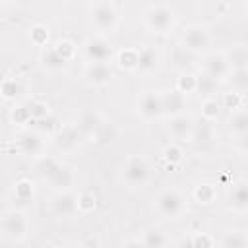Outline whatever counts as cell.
I'll return each instance as SVG.
<instances>
[{"instance_id":"obj_33","label":"cell","mask_w":248,"mask_h":248,"mask_svg":"<svg viewBox=\"0 0 248 248\" xmlns=\"http://www.w3.org/2000/svg\"><path fill=\"white\" fill-rule=\"evenodd\" d=\"M163 159L169 163V165H178L182 159H184V149L180 143L176 141H170L163 147Z\"/></svg>"},{"instance_id":"obj_45","label":"cell","mask_w":248,"mask_h":248,"mask_svg":"<svg viewBox=\"0 0 248 248\" xmlns=\"http://www.w3.org/2000/svg\"><path fill=\"white\" fill-rule=\"evenodd\" d=\"M41 248H58V246H56V244H52V242H45Z\"/></svg>"},{"instance_id":"obj_26","label":"cell","mask_w":248,"mask_h":248,"mask_svg":"<svg viewBox=\"0 0 248 248\" xmlns=\"http://www.w3.org/2000/svg\"><path fill=\"white\" fill-rule=\"evenodd\" d=\"M246 246H248L246 234L236 229L223 232V236L219 238V248H246Z\"/></svg>"},{"instance_id":"obj_27","label":"cell","mask_w":248,"mask_h":248,"mask_svg":"<svg viewBox=\"0 0 248 248\" xmlns=\"http://www.w3.org/2000/svg\"><path fill=\"white\" fill-rule=\"evenodd\" d=\"M52 48L70 64L74 58H76V54H78V45L74 43V41H70V39H58L54 45H52Z\"/></svg>"},{"instance_id":"obj_19","label":"cell","mask_w":248,"mask_h":248,"mask_svg":"<svg viewBox=\"0 0 248 248\" xmlns=\"http://www.w3.org/2000/svg\"><path fill=\"white\" fill-rule=\"evenodd\" d=\"M99 126H101V118H99V114L93 112V110L81 112L79 118H78V124H76L79 136H85V138H91V136L99 130Z\"/></svg>"},{"instance_id":"obj_10","label":"cell","mask_w":248,"mask_h":248,"mask_svg":"<svg viewBox=\"0 0 248 248\" xmlns=\"http://www.w3.org/2000/svg\"><path fill=\"white\" fill-rule=\"evenodd\" d=\"M194 128H196V120L188 112H182V114L167 120V132L172 140H176V143L178 141H192Z\"/></svg>"},{"instance_id":"obj_7","label":"cell","mask_w":248,"mask_h":248,"mask_svg":"<svg viewBox=\"0 0 248 248\" xmlns=\"http://www.w3.org/2000/svg\"><path fill=\"white\" fill-rule=\"evenodd\" d=\"M188 54H203L211 46V33L203 23H190L180 33V45Z\"/></svg>"},{"instance_id":"obj_41","label":"cell","mask_w":248,"mask_h":248,"mask_svg":"<svg viewBox=\"0 0 248 248\" xmlns=\"http://www.w3.org/2000/svg\"><path fill=\"white\" fill-rule=\"evenodd\" d=\"M170 58H172V62H174V66L176 68H186V64H188V58H190V54L182 48V46H176L174 50H172V54H170Z\"/></svg>"},{"instance_id":"obj_1","label":"cell","mask_w":248,"mask_h":248,"mask_svg":"<svg viewBox=\"0 0 248 248\" xmlns=\"http://www.w3.org/2000/svg\"><path fill=\"white\" fill-rule=\"evenodd\" d=\"M35 170L39 176L58 194V192H70L72 186L76 184V170L74 167L48 157V155H39L35 157Z\"/></svg>"},{"instance_id":"obj_9","label":"cell","mask_w":248,"mask_h":248,"mask_svg":"<svg viewBox=\"0 0 248 248\" xmlns=\"http://www.w3.org/2000/svg\"><path fill=\"white\" fill-rule=\"evenodd\" d=\"M231 72L232 70H231V64H229L225 52H219V50L205 52V56L202 60V74H205L213 81L221 83V81H227L229 79Z\"/></svg>"},{"instance_id":"obj_23","label":"cell","mask_w":248,"mask_h":248,"mask_svg":"<svg viewBox=\"0 0 248 248\" xmlns=\"http://www.w3.org/2000/svg\"><path fill=\"white\" fill-rule=\"evenodd\" d=\"M114 58H116V64L120 70H126V72L138 70V48H134V46L122 48L120 52L114 54Z\"/></svg>"},{"instance_id":"obj_13","label":"cell","mask_w":248,"mask_h":248,"mask_svg":"<svg viewBox=\"0 0 248 248\" xmlns=\"http://www.w3.org/2000/svg\"><path fill=\"white\" fill-rule=\"evenodd\" d=\"M50 211L56 217L62 219H70L78 215V196L70 192H58L52 200H50Z\"/></svg>"},{"instance_id":"obj_44","label":"cell","mask_w":248,"mask_h":248,"mask_svg":"<svg viewBox=\"0 0 248 248\" xmlns=\"http://www.w3.org/2000/svg\"><path fill=\"white\" fill-rule=\"evenodd\" d=\"M122 248H143V244L140 242V238L132 236V238H128V240L124 242V246H122Z\"/></svg>"},{"instance_id":"obj_2","label":"cell","mask_w":248,"mask_h":248,"mask_svg":"<svg viewBox=\"0 0 248 248\" xmlns=\"http://www.w3.org/2000/svg\"><path fill=\"white\" fill-rule=\"evenodd\" d=\"M141 21H143V27L149 33L169 35L176 27L178 14H176V10L170 4H167V2H155V4H147L143 8Z\"/></svg>"},{"instance_id":"obj_40","label":"cell","mask_w":248,"mask_h":248,"mask_svg":"<svg viewBox=\"0 0 248 248\" xmlns=\"http://www.w3.org/2000/svg\"><path fill=\"white\" fill-rule=\"evenodd\" d=\"M192 242H194V248H215V238L209 234V232H196L192 234Z\"/></svg>"},{"instance_id":"obj_12","label":"cell","mask_w":248,"mask_h":248,"mask_svg":"<svg viewBox=\"0 0 248 248\" xmlns=\"http://www.w3.org/2000/svg\"><path fill=\"white\" fill-rule=\"evenodd\" d=\"M138 114L143 120H157L163 116L161 91H143L138 97Z\"/></svg>"},{"instance_id":"obj_20","label":"cell","mask_w":248,"mask_h":248,"mask_svg":"<svg viewBox=\"0 0 248 248\" xmlns=\"http://www.w3.org/2000/svg\"><path fill=\"white\" fill-rule=\"evenodd\" d=\"M79 138H81V136H79V132H78L76 124H66V126L58 128L56 145H58L60 149H64V151H70V149H74V147L78 145Z\"/></svg>"},{"instance_id":"obj_39","label":"cell","mask_w":248,"mask_h":248,"mask_svg":"<svg viewBox=\"0 0 248 248\" xmlns=\"http://www.w3.org/2000/svg\"><path fill=\"white\" fill-rule=\"evenodd\" d=\"M10 120L14 124H19V126H25V124H31V116H29V110L25 105H17L12 108L10 112Z\"/></svg>"},{"instance_id":"obj_14","label":"cell","mask_w":248,"mask_h":248,"mask_svg":"<svg viewBox=\"0 0 248 248\" xmlns=\"http://www.w3.org/2000/svg\"><path fill=\"white\" fill-rule=\"evenodd\" d=\"M227 205L234 213H246L248 211V182L244 178H238L231 184L227 192Z\"/></svg>"},{"instance_id":"obj_29","label":"cell","mask_w":248,"mask_h":248,"mask_svg":"<svg viewBox=\"0 0 248 248\" xmlns=\"http://www.w3.org/2000/svg\"><path fill=\"white\" fill-rule=\"evenodd\" d=\"M219 114H221V103L213 97H205L202 101V120L213 122L219 118Z\"/></svg>"},{"instance_id":"obj_30","label":"cell","mask_w":248,"mask_h":248,"mask_svg":"<svg viewBox=\"0 0 248 248\" xmlns=\"http://www.w3.org/2000/svg\"><path fill=\"white\" fill-rule=\"evenodd\" d=\"M219 103H221V108H227V110L234 112L238 108H244V95H240L236 91H227V93H223Z\"/></svg>"},{"instance_id":"obj_28","label":"cell","mask_w":248,"mask_h":248,"mask_svg":"<svg viewBox=\"0 0 248 248\" xmlns=\"http://www.w3.org/2000/svg\"><path fill=\"white\" fill-rule=\"evenodd\" d=\"M23 105H25L27 110H29L31 122L50 116V108H48V105H46L45 101H41V99H31V101H27V103H23Z\"/></svg>"},{"instance_id":"obj_16","label":"cell","mask_w":248,"mask_h":248,"mask_svg":"<svg viewBox=\"0 0 248 248\" xmlns=\"http://www.w3.org/2000/svg\"><path fill=\"white\" fill-rule=\"evenodd\" d=\"M161 105H163V116L172 118L186 110V97L178 93L174 87L161 91Z\"/></svg>"},{"instance_id":"obj_3","label":"cell","mask_w":248,"mask_h":248,"mask_svg":"<svg viewBox=\"0 0 248 248\" xmlns=\"http://www.w3.org/2000/svg\"><path fill=\"white\" fill-rule=\"evenodd\" d=\"M153 207L155 211L165 217V219H178L186 213V207H188V200L186 196L178 190V188H163L155 200H153Z\"/></svg>"},{"instance_id":"obj_24","label":"cell","mask_w":248,"mask_h":248,"mask_svg":"<svg viewBox=\"0 0 248 248\" xmlns=\"http://www.w3.org/2000/svg\"><path fill=\"white\" fill-rule=\"evenodd\" d=\"M227 124H229V130H231L234 136H244V134H248V114H246V108H238V110L231 112Z\"/></svg>"},{"instance_id":"obj_22","label":"cell","mask_w":248,"mask_h":248,"mask_svg":"<svg viewBox=\"0 0 248 248\" xmlns=\"http://www.w3.org/2000/svg\"><path fill=\"white\" fill-rule=\"evenodd\" d=\"M229 64H231V70H246V64H248V48L244 43H236L232 45V48L229 52H225Z\"/></svg>"},{"instance_id":"obj_18","label":"cell","mask_w":248,"mask_h":248,"mask_svg":"<svg viewBox=\"0 0 248 248\" xmlns=\"http://www.w3.org/2000/svg\"><path fill=\"white\" fill-rule=\"evenodd\" d=\"M39 60H41V66L46 68L48 72H62V70L68 68V62H66L52 46H45V48L41 50Z\"/></svg>"},{"instance_id":"obj_25","label":"cell","mask_w":248,"mask_h":248,"mask_svg":"<svg viewBox=\"0 0 248 248\" xmlns=\"http://www.w3.org/2000/svg\"><path fill=\"white\" fill-rule=\"evenodd\" d=\"M194 200L202 205H209L217 200V188L211 182H202L194 188Z\"/></svg>"},{"instance_id":"obj_42","label":"cell","mask_w":248,"mask_h":248,"mask_svg":"<svg viewBox=\"0 0 248 248\" xmlns=\"http://www.w3.org/2000/svg\"><path fill=\"white\" fill-rule=\"evenodd\" d=\"M246 136H248V134H244V136H236V145H234V147H236L238 153H242V155L248 151V140H246Z\"/></svg>"},{"instance_id":"obj_17","label":"cell","mask_w":248,"mask_h":248,"mask_svg":"<svg viewBox=\"0 0 248 248\" xmlns=\"http://www.w3.org/2000/svg\"><path fill=\"white\" fill-rule=\"evenodd\" d=\"M140 242L143 244V248H167L169 238H167L163 229L151 225V227L143 229V232L140 236Z\"/></svg>"},{"instance_id":"obj_15","label":"cell","mask_w":248,"mask_h":248,"mask_svg":"<svg viewBox=\"0 0 248 248\" xmlns=\"http://www.w3.org/2000/svg\"><path fill=\"white\" fill-rule=\"evenodd\" d=\"M161 52L151 46V45H145L141 48H138V74L141 76H151L155 74L159 68H161Z\"/></svg>"},{"instance_id":"obj_4","label":"cell","mask_w":248,"mask_h":248,"mask_svg":"<svg viewBox=\"0 0 248 248\" xmlns=\"http://www.w3.org/2000/svg\"><path fill=\"white\" fill-rule=\"evenodd\" d=\"M151 178V165L149 161L140 155H128L126 161L122 163V170H120V180L128 186V188H143Z\"/></svg>"},{"instance_id":"obj_5","label":"cell","mask_w":248,"mask_h":248,"mask_svg":"<svg viewBox=\"0 0 248 248\" xmlns=\"http://www.w3.org/2000/svg\"><path fill=\"white\" fill-rule=\"evenodd\" d=\"M89 21L95 27L97 35L112 33L120 23L118 6L114 2H93L89 4Z\"/></svg>"},{"instance_id":"obj_37","label":"cell","mask_w":248,"mask_h":248,"mask_svg":"<svg viewBox=\"0 0 248 248\" xmlns=\"http://www.w3.org/2000/svg\"><path fill=\"white\" fill-rule=\"evenodd\" d=\"M217 81H213L211 78H207L205 74H198L196 76V91L198 93H203V95H213L215 89H217Z\"/></svg>"},{"instance_id":"obj_6","label":"cell","mask_w":248,"mask_h":248,"mask_svg":"<svg viewBox=\"0 0 248 248\" xmlns=\"http://www.w3.org/2000/svg\"><path fill=\"white\" fill-rule=\"evenodd\" d=\"M29 232V217L21 209H6L0 215V236L8 242H21Z\"/></svg>"},{"instance_id":"obj_11","label":"cell","mask_w":248,"mask_h":248,"mask_svg":"<svg viewBox=\"0 0 248 248\" xmlns=\"http://www.w3.org/2000/svg\"><path fill=\"white\" fill-rule=\"evenodd\" d=\"M45 136L39 134L37 130L33 128H25L17 134L16 138V143H17V149L23 153V155H31V157H39L43 155V147H45Z\"/></svg>"},{"instance_id":"obj_35","label":"cell","mask_w":248,"mask_h":248,"mask_svg":"<svg viewBox=\"0 0 248 248\" xmlns=\"http://www.w3.org/2000/svg\"><path fill=\"white\" fill-rule=\"evenodd\" d=\"M229 81L232 83V91L244 95L248 89V70H232L229 76Z\"/></svg>"},{"instance_id":"obj_43","label":"cell","mask_w":248,"mask_h":248,"mask_svg":"<svg viewBox=\"0 0 248 248\" xmlns=\"http://www.w3.org/2000/svg\"><path fill=\"white\" fill-rule=\"evenodd\" d=\"M174 248H194V242H192V234L178 238V240L174 242Z\"/></svg>"},{"instance_id":"obj_32","label":"cell","mask_w":248,"mask_h":248,"mask_svg":"<svg viewBox=\"0 0 248 248\" xmlns=\"http://www.w3.org/2000/svg\"><path fill=\"white\" fill-rule=\"evenodd\" d=\"M174 89H176L178 93H182L184 97L190 95V93H196V76H194V74H188V72H182V74L176 78Z\"/></svg>"},{"instance_id":"obj_8","label":"cell","mask_w":248,"mask_h":248,"mask_svg":"<svg viewBox=\"0 0 248 248\" xmlns=\"http://www.w3.org/2000/svg\"><path fill=\"white\" fill-rule=\"evenodd\" d=\"M81 50H83V56H85L87 64H107L108 66L112 62L114 54H116L108 37L97 35V33L83 41Z\"/></svg>"},{"instance_id":"obj_36","label":"cell","mask_w":248,"mask_h":248,"mask_svg":"<svg viewBox=\"0 0 248 248\" xmlns=\"http://www.w3.org/2000/svg\"><path fill=\"white\" fill-rule=\"evenodd\" d=\"M14 194H16V198H17V200H21V202L31 200V198H33V194H35L33 182H31L29 178H19V180L14 184Z\"/></svg>"},{"instance_id":"obj_38","label":"cell","mask_w":248,"mask_h":248,"mask_svg":"<svg viewBox=\"0 0 248 248\" xmlns=\"http://www.w3.org/2000/svg\"><path fill=\"white\" fill-rule=\"evenodd\" d=\"M97 207V198L91 192H81L78 196V213H91Z\"/></svg>"},{"instance_id":"obj_31","label":"cell","mask_w":248,"mask_h":248,"mask_svg":"<svg viewBox=\"0 0 248 248\" xmlns=\"http://www.w3.org/2000/svg\"><path fill=\"white\" fill-rule=\"evenodd\" d=\"M27 37H29V41H31L33 45H37V46H46V43H48V27L43 25V23H35V25L29 27Z\"/></svg>"},{"instance_id":"obj_34","label":"cell","mask_w":248,"mask_h":248,"mask_svg":"<svg viewBox=\"0 0 248 248\" xmlns=\"http://www.w3.org/2000/svg\"><path fill=\"white\" fill-rule=\"evenodd\" d=\"M21 87L19 83L14 79V78H4L0 79V97L6 99V101H14L17 95H19Z\"/></svg>"},{"instance_id":"obj_46","label":"cell","mask_w":248,"mask_h":248,"mask_svg":"<svg viewBox=\"0 0 248 248\" xmlns=\"http://www.w3.org/2000/svg\"><path fill=\"white\" fill-rule=\"evenodd\" d=\"M68 248H76V246H68Z\"/></svg>"},{"instance_id":"obj_21","label":"cell","mask_w":248,"mask_h":248,"mask_svg":"<svg viewBox=\"0 0 248 248\" xmlns=\"http://www.w3.org/2000/svg\"><path fill=\"white\" fill-rule=\"evenodd\" d=\"M83 76L93 85H105V83H108L112 74H110V68L107 64H85Z\"/></svg>"}]
</instances>
